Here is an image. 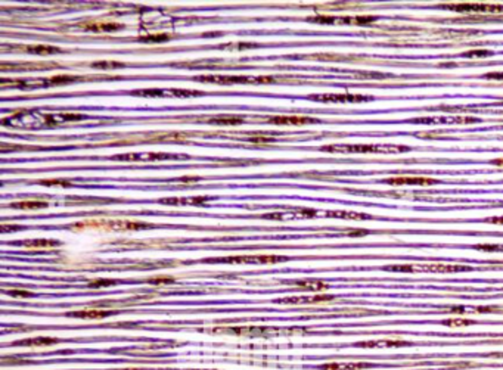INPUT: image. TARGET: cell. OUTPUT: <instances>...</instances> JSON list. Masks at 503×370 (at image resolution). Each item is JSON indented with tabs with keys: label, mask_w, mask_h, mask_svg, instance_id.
Segmentation results:
<instances>
[{
	"label": "cell",
	"mask_w": 503,
	"mask_h": 370,
	"mask_svg": "<svg viewBox=\"0 0 503 370\" xmlns=\"http://www.w3.org/2000/svg\"><path fill=\"white\" fill-rule=\"evenodd\" d=\"M320 151L323 152H334V154H401L409 152V146L401 145H390V143H357V145H329L322 146Z\"/></svg>",
	"instance_id": "6da1fadb"
},
{
	"label": "cell",
	"mask_w": 503,
	"mask_h": 370,
	"mask_svg": "<svg viewBox=\"0 0 503 370\" xmlns=\"http://www.w3.org/2000/svg\"><path fill=\"white\" fill-rule=\"evenodd\" d=\"M382 270L401 273H460L471 271L472 267L456 264H401V265H387L382 267Z\"/></svg>",
	"instance_id": "7a4b0ae2"
},
{
	"label": "cell",
	"mask_w": 503,
	"mask_h": 370,
	"mask_svg": "<svg viewBox=\"0 0 503 370\" xmlns=\"http://www.w3.org/2000/svg\"><path fill=\"white\" fill-rule=\"evenodd\" d=\"M377 16L372 15H356V16H331V15H317L310 16L307 21L323 24V25H368L377 21Z\"/></svg>",
	"instance_id": "3957f363"
},
{
	"label": "cell",
	"mask_w": 503,
	"mask_h": 370,
	"mask_svg": "<svg viewBox=\"0 0 503 370\" xmlns=\"http://www.w3.org/2000/svg\"><path fill=\"white\" fill-rule=\"evenodd\" d=\"M286 257L282 255H239V257H227V258H210V260H204V263H226V264H241V263H247V264H276V263H282L286 261Z\"/></svg>",
	"instance_id": "277c9868"
},
{
	"label": "cell",
	"mask_w": 503,
	"mask_h": 370,
	"mask_svg": "<svg viewBox=\"0 0 503 370\" xmlns=\"http://www.w3.org/2000/svg\"><path fill=\"white\" fill-rule=\"evenodd\" d=\"M440 7L450 9L459 13H503V4L495 3H456V4H441Z\"/></svg>",
	"instance_id": "5b68a950"
},
{
	"label": "cell",
	"mask_w": 503,
	"mask_h": 370,
	"mask_svg": "<svg viewBox=\"0 0 503 370\" xmlns=\"http://www.w3.org/2000/svg\"><path fill=\"white\" fill-rule=\"evenodd\" d=\"M196 81H207L213 84H258V77H248V75H198L195 77Z\"/></svg>",
	"instance_id": "8992f818"
},
{
	"label": "cell",
	"mask_w": 503,
	"mask_h": 370,
	"mask_svg": "<svg viewBox=\"0 0 503 370\" xmlns=\"http://www.w3.org/2000/svg\"><path fill=\"white\" fill-rule=\"evenodd\" d=\"M312 101L316 102H334V104H347V102H368L372 98L363 95H313Z\"/></svg>",
	"instance_id": "52a82bcc"
},
{
	"label": "cell",
	"mask_w": 503,
	"mask_h": 370,
	"mask_svg": "<svg viewBox=\"0 0 503 370\" xmlns=\"http://www.w3.org/2000/svg\"><path fill=\"white\" fill-rule=\"evenodd\" d=\"M176 158H186L179 155H170V154H123L112 157L115 161H163V159H176Z\"/></svg>",
	"instance_id": "ba28073f"
},
{
	"label": "cell",
	"mask_w": 503,
	"mask_h": 370,
	"mask_svg": "<svg viewBox=\"0 0 503 370\" xmlns=\"http://www.w3.org/2000/svg\"><path fill=\"white\" fill-rule=\"evenodd\" d=\"M480 120L472 117H433V118H416L413 123L421 124H471Z\"/></svg>",
	"instance_id": "9c48e42d"
},
{
	"label": "cell",
	"mask_w": 503,
	"mask_h": 370,
	"mask_svg": "<svg viewBox=\"0 0 503 370\" xmlns=\"http://www.w3.org/2000/svg\"><path fill=\"white\" fill-rule=\"evenodd\" d=\"M334 295H316V297H288L276 300L278 304H317L332 301Z\"/></svg>",
	"instance_id": "30bf717a"
},
{
	"label": "cell",
	"mask_w": 503,
	"mask_h": 370,
	"mask_svg": "<svg viewBox=\"0 0 503 370\" xmlns=\"http://www.w3.org/2000/svg\"><path fill=\"white\" fill-rule=\"evenodd\" d=\"M115 314V311L111 310H99V309H87L80 310V311H69L65 316L66 317H75V318H105Z\"/></svg>",
	"instance_id": "8fae6325"
},
{
	"label": "cell",
	"mask_w": 503,
	"mask_h": 370,
	"mask_svg": "<svg viewBox=\"0 0 503 370\" xmlns=\"http://www.w3.org/2000/svg\"><path fill=\"white\" fill-rule=\"evenodd\" d=\"M387 185H416V186H427V185H437L439 180L436 179H428V177H391L384 180Z\"/></svg>",
	"instance_id": "7c38bea8"
},
{
	"label": "cell",
	"mask_w": 503,
	"mask_h": 370,
	"mask_svg": "<svg viewBox=\"0 0 503 370\" xmlns=\"http://www.w3.org/2000/svg\"><path fill=\"white\" fill-rule=\"evenodd\" d=\"M59 342V339L51 338V336H37V338H28L22 341H16L12 345L15 347H51Z\"/></svg>",
	"instance_id": "4fadbf2b"
},
{
	"label": "cell",
	"mask_w": 503,
	"mask_h": 370,
	"mask_svg": "<svg viewBox=\"0 0 503 370\" xmlns=\"http://www.w3.org/2000/svg\"><path fill=\"white\" fill-rule=\"evenodd\" d=\"M404 345H412V344L406 341H369V342L354 344V347H359V348H397V347H404Z\"/></svg>",
	"instance_id": "5bb4252c"
},
{
	"label": "cell",
	"mask_w": 503,
	"mask_h": 370,
	"mask_svg": "<svg viewBox=\"0 0 503 370\" xmlns=\"http://www.w3.org/2000/svg\"><path fill=\"white\" fill-rule=\"evenodd\" d=\"M267 121L272 124H279V125H303V124L317 123L316 118H309V117H272Z\"/></svg>",
	"instance_id": "9a60e30c"
},
{
	"label": "cell",
	"mask_w": 503,
	"mask_h": 370,
	"mask_svg": "<svg viewBox=\"0 0 503 370\" xmlns=\"http://www.w3.org/2000/svg\"><path fill=\"white\" fill-rule=\"evenodd\" d=\"M375 368L371 363H328L319 366L322 370H366Z\"/></svg>",
	"instance_id": "2e32d148"
},
{
	"label": "cell",
	"mask_w": 503,
	"mask_h": 370,
	"mask_svg": "<svg viewBox=\"0 0 503 370\" xmlns=\"http://www.w3.org/2000/svg\"><path fill=\"white\" fill-rule=\"evenodd\" d=\"M15 245H21L28 249H43V248H55L61 247L62 244L55 239H33V241H22V242H16Z\"/></svg>",
	"instance_id": "e0dca14e"
},
{
	"label": "cell",
	"mask_w": 503,
	"mask_h": 370,
	"mask_svg": "<svg viewBox=\"0 0 503 370\" xmlns=\"http://www.w3.org/2000/svg\"><path fill=\"white\" fill-rule=\"evenodd\" d=\"M83 28L87 31H95V33H112V31H118L123 30L124 25L123 24H107V22H95V24H83Z\"/></svg>",
	"instance_id": "ac0fdd59"
},
{
	"label": "cell",
	"mask_w": 503,
	"mask_h": 370,
	"mask_svg": "<svg viewBox=\"0 0 503 370\" xmlns=\"http://www.w3.org/2000/svg\"><path fill=\"white\" fill-rule=\"evenodd\" d=\"M294 285L300 289H307V291H314V292L329 289V285H326L325 282H320V280H314V279L297 280V282H294Z\"/></svg>",
	"instance_id": "d6986e66"
},
{
	"label": "cell",
	"mask_w": 503,
	"mask_h": 370,
	"mask_svg": "<svg viewBox=\"0 0 503 370\" xmlns=\"http://www.w3.org/2000/svg\"><path fill=\"white\" fill-rule=\"evenodd\" d=\"M205 201H208L207 196L202 198H167V199H160V204H166V205H186V204H204Z\"/></svg>",
	"instance_id": "ffe728a7"
},
{
	"label": "cell",
	"mask_w": 503,
	"mask_h": 370,
	"mask_svg": "<svg viewBox=\"0 0 503 370\" xmlns=\"http://www.w3.org/2000/svg\"><path fill=\"white\" fill-rule=\"evenodd\" d=\"M84 120L81 114H58V115H45L46 123H63V121H80Z\"/></svg>",
	"instance_id": "44dd1931"
},
{
	"label": "cell",
	"mask_w": 503,
	"mask_h": 370,
	"mask_svg": "<svg viewBox=\"0 0 503 370\" xmlns=\"http://www.w3.org/2000/svg\"><path fill=\"white\" fill-rule=\"evenodd\" d=\"M245 121L244 117H236V115H219L213 117L208 120L210 124H219V125H238Z\"/></svg>",
	"instance_id": "7402d4cb"
},
{
	"label": "cell",
	"mask_w": 503,
	"mask_h": 370,
	"mask_svg": "<svg viewBox=\"0 0 503 370\" xmlns=\"http://www.w3.org/2000/svg\"><path fill=\"white\" fill-rule=\"evenodd\" d=\"M48 205L49 204L43 201H22V202L10 204L9 207L15 210H42V208H46Z\"/></svg>",
	"instance_id": "603a6c76"
},
{
	"label": "cell",
	"mask_w": 503,
	"mask_h": 370,
	"mask_svg": "<svg viewBox=\"0 0 503 370\" xmlns=\"http://www.w3.org/2000/svg\"><path fill=\"white\" fill-rule=\"evenodd\" d=\"M22 49L28 53H36V55H55V53L62 52V49L54 48V46H24Z\"/></svg>",
	"instance_id": "cb8c5ba5"
},
{
	"label": "cell",
	"mask_w": 503,
	"mask_h": 370,
	"mask_svg": "<svg viewBox=\"0 0 503 370\" xmlns=\"http://www.w3.org/2000/svg\"><path fill=\"white\" fill-rule=\"evenodd\" d=\"M110 226H114L115 229H121V230H140V229H149L151 224H145V223H131V221H110Z\"/></svg>",
	"instance_id": "d4e9b609"
},
{
	"label": "cell",
	"mask_w": 503,
	"mask_h": 370,
	"mask_svg": "<svg viewBox=\"0 0 503 370\" xmlns=\"http://www.w3.org/2000/svg\"><path fill=\"white\" fill-rule=\"evenodd\" d=\"M328 217H338V218H350V220H366L369 215L359 214V212H344V211H329L326 212Z\"/></svg>",
	"instance_id": "484cf974"
},
{
	"label": "cell",
	"mask_w": 503,
	"mask_h": 370,
	"mask_svg": "<svg viewBox=\"0 0 503 370\" xmlns=\"http://www.w3.org/2000/svg\"><path fill=\"white\" fill-rule=\"evenodd\" d=\"M90 66L95 69H117V68H124L126 63L118 61H101L90 63Z\"/></svg>",
	"instance_id": "4316f807"
},
{
	"label": "cell",
	"mask_w": 503,
	"mask_h": 370,
	"mask_svg": "<svg viewBox=\"0 0 503 370\" xmlns=\"http://www.w3.org/2000/svg\"><path fill=\"white\" fill-rule=\"evenodd\" d=\"M170 39H171V36H168V34H152V36L139 37L137 42H140V43H163V42H168Z\"/></svg>",
	"instance_id": "83f0119b"
},
{
	"label": "cell",
	"mask_w": 503,
	"mask_h": 370,
	"mask_svg": "<svg viewBox=\"0 0 503 370\" xmlns=\"http://www.w3.org/2000/svg\"><path fill=\"white\" fill-rule=\"evenodd\" d=\"M114 285H117V280H114V279H96V280L87 283L89 288H95V289H99V288H110V286H114Z\"/></svg>",
	"instance_id": "f1b7e54d"
},
{
	"label": "cell",
	"mask_w": 503,
	"mask_h": 370,
	"mask_svg": "<svg viewBox=\"0 0 503 370\" xmlns=\"http://www.w3.org/2000/svg\"><path fill=\"white\" fill-rule=\"evenodd\" d=\"M492 55H493L492 51H483V49H475V51H469V52L462 53L463 58H486V56H492Z\"/></svg>",
	"instance_id": "f546056e"
},
{
	"label": "cell",
	"mask_w": 503,
	"mask_h": 370,
	"mask_svg": "<svg viewBox=\"0 0 503 370\" xmlns=\"http://www.w3.org/2000/svg\"><path fill=\"white\" fill-rule=\"evenodd\" d=\"M474 323H475L474 320H462V318H450V320L443 321V324H446V326H451V327L471 326V324H474Z\"/></svg>",
	"instance_id": "4dcf8cb0"
},
{
	"label": "cell",
	"mask_w": 503,
	"mask_h": 370,
	"mask_svg": "<svg viewBox=\"0 0 503 370\" xmlns=\"http://www.w3.org/2000/svg\"><path fill=\"white\" fill-rule=\"evenodd\" d=\"M48 66H55V65H48V63H22V65H10V69H40V68H48Z\"/></svg>",
	"instance_id": "1f68e13d"
},
{
	"label": "cell",
	"mask_w": 503,
	"mask_h": 370,
	"mask_svg": "<svg viewBox=\"0 0 503 370\" xmlns=\"http://www.w3.org/2000/svg\"><path fill=\"white\" fill-rule=\"evenodd\" d=\"M146 282H148V283H152V285H168V283H173V282H174V277H170V276H157V277H149Z\"/></svg>",
	"instance_id": "d6a6232c"
},
{
	"label": "cell",
	"mask_w": 503,
	"mask_h": 370,
	"mask_svg": "<svg viewBox=\"0 0 503 370\" xmlns=\"http://www.w3.org/2000/svg\"><path fill=\"white\" fill-rule=\"evenodd\" d=\"M258 45L255 43H229V45H223V46H219L220 49H229V48H235L238 51H242V49H250V48H257Z\"/></svg>",
	"instance_id": "836d02e7"
},
{
	"label": "cell",
	"mask_w": 503,
	"mask_h": 370,
	"mask_svg": "<svg viewBox=\"0 0 503 370\" xmlns=\"http://www.w3.org/2000/svg\"><path fill=\"white\" fill-rule=\"evenodd\" d=\"M40 185H45V186H62V187H68V186H71V182H68V180H62V179H56V180H42V182H39Z\"/></svg>",
	"instance_id": "e575fe53"
},
{
	"label": "cell",
	"mask_w": 503,
	"mask_h": 370,
	"mask_svg": "<svg viewBox=\"0 0 503 370\" xmlns=\"http://www.w3.org/2000/svg\"><path fill=\"white\" fill-rule=\"evenodd\" d=\"M10 297H13V298H33L34 297V294H31V292H28V291H16V289H13V291H9L7 292Z\"/></svg>",
	"instance_id": "d590c367"
},
{
	"label": "cell",
	"mask_w": 503,
	"mask_h": 370,
	"mask_svg": "<svg viewBox=\"0 0 503 370\" xmlns=\"http://www.w3.org/2000/svg\"><path fill=\"white\" fill-rule=\"evenodd\" d=\"M186 134H182V133H170V134H164V136H158L157 140H180V139H185Z\"/></svg>",
	"instance_id": "8d00e7d4"
},
{
	"label": "cell",
	"mask_w": 503,
	"mask_h": 370,
	"mask_svg": "<svg viewBox=\"0 0 503 370\" xmlns=\"http://www.w3.org/2000/svg\"><path fill=\"white\" fill-rule=\"evenodd\" d=\"M475 249H480V251H501L503 252V245H477L474 247Z\"/></svg>",
	"instance_id": "74e56055"
},
{
	"label": "cell",
	"mask_w": 503,
	"mask_h": 370,
	"mask_svg": "<svg viewBox=\"0 0 503 370\" xmlns=\"http://www.w3.org/2000/svg\"><path fill=\"white\" fill-rule=\"evenodd\" d=\"M250 142L251 143H261V145H264V143H273L275 140L270 139V137H251Z\"/></svg>",
	"instance_id": "f35d334b"
},
{
	"label": "cell",
	"mask_w": 503,
	"mask_h": 370,
	"mask_svg": "<svg viewBox=\"0 0 503 370\" xmlns=\"http://www.w3.org/2000/svg\"><path fill=\"white\" fill-rule=\"evenodd\" d=\"M484 78H489V80H503V72H490V74H486Z\"/></svg>",
	"instance_id": "ab89813d"
},
{
	"label": "cell",
	"mask_w": 503,
	"mask_h": 370,
	"mask_svg": "<svg viewBox=\"0 0 503 370\" xmlns=\"http://www.w3.org/2000/svg\"><path fill=\"white\" fill-rule=\"evenodd\" d=\"M201 177H180L179 182L182 183H193V182H199Z\"/></svg>",
	"instance_id": "60d3db41"
},
{
	"label": "cell",
	"mask_w": 503,
	"mask_h": 370,
	"mask_svg": "<svg viewBox=\"0 0 503 370\" xmlns=\"http://www.w3.org/2000/svg\"><path fill=\"white\" fill-rule=\"evenodd\" d=\"M368 233H369L368 230H354V232H350L348 236H350V238H354V236H365V235H368Z\"/></svg>",
	"instance_id": "b9f144b4"
},
{
	"label": "cell",
	"mask_w": 503,
	"mask_h": 370,
	"mask_svg": "<svg viewBox=\"0 0 503 370\" xmlns=\"http://www.w3.org/2000/svg\"><path fill=\"white\" fill-rule=\"evenodd\" d=\"M487 223H495V224H503V217H492V218H486Z\"/></svg>",
	"instance_id": "7bdbcfd3"
},
{
	"label": "cell",
	"mask_w": 503,
	"mask_h": 370,
	"mask_svg": "<svg viewBox=\"0 0 503 370\" xmlns=\"http://www.w3.org/2000/svg\"><path fill=\"white\" fill-rule=\"evenodd\" d=\"M447 311H456V313H465V307H448Z\"/></svg>",
	"instance_id": "ee69618b"
},
{
	"label": "cell",
	"mask_w": 503,
	"mask_h": 370,
	"mask_svg": "<svg viewBox=\"0 0 503 370\" xmlns=\"http://www.w3.org/2000/svg\"><path fill=\"white\" fill-rule=\"evenodd\" d=\"M111 370H148L145 368H126V369H111Z\"/></svg>",
	"instance_id": "f6af8a7d"
},
{
	"label": "cell",
	"mask_w": 503,
	"mask_h": 370,
	"mask_svg": "<svg viewBox=\"0 0 503 370\" xmlns=\"http://www.w3.org/2000/svg\"><path fill=\"white\" fill-rule=\"evenodd\" d=\"M160 370H217V369H160Z\"/></svg>",
	"instance_id": "bcb514c9"
},
{
	"label": "cell",
	"mask_w": 503,
	"mask_h": 370,
	"mask_svg": "<svg viewBox=\"0 0 503 370\" xmlns=\"http://www.w3.org/2000/svg\"><path fill=\"white\" fill-rule=\"evenodd\" d=\"M493 164H498V165H503V159H495Z\"/></svg>",
	"instance_id": "7dc6e473"
}]
</instances>
